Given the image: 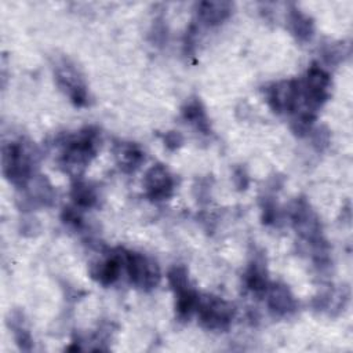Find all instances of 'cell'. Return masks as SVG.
<instances>
[{
    "mask_svg": "<svg viewBox=\"0 0 353 353\" xmlns=\"http://www.w3.org/2000/svg\"><path fill=\"white\" fill-rule=\"evenodd\" d=\"M73 199H74L76 204L80 207H91L95 203L97 196L88 185L77 183L73 188Z\"/></svg>",
    "mask_w": 353,
    "mask_h": 353,
    "instance_id": "cell-12",
    "label": "cell"
},
{
    "mask_svg": "<svg viewBox=\"0 0 353 353\" xmlns=\"http://www.w3.org/2000/svg\"><path fill=\"white\" fill-rule=\"evenodd\" d=\"M117 159L123 170L134 171L143 160V154L135 145H123L117 152Z\"/></svg>",
    "mask_w": 353,
    "mask_h": 353,
    "instance_id": "cell-11",
    "label": "cell"
},
{
    "mask_svg": "<svg viewBox=\"0 0 353 353\" xmlns=\"http://www.w3.org/2000/svg\"><path fill=\"white\" fill-rule=\"evenodd\" d=\"M168 279H170V283H171L172 288L175 290V292L188 288V274H186V270L183 268H181V266L176 268L175 266L168 273Z\"/></svg>",
    "mask_w": 353,
    "mask_h": 353,
    "instance_id": "cell-14",
    "label": "cell"
},
{
    "mask_svg": "<svg viewBox=\"0 0 353 353\" xmlns=\"http://www.w3.org/2000/svg\"><path fill=\"white\" fill-rule=\"evenodd\" d=\"M196 312L203 325L211 330L226 328L233 317L230 303L215 296H203L197 299Z\"/></svg>",
    "mask_w": 353,
    "mask_h": 353,
    "instance_id": "cell-2",
    "label": "cell"
},
{
    "mask_svg": "<svg viewBox=\"0 0 353 353\" xmlns=\"http://www.w3.org/2000/svg\"><path fill=\"white\" fill-rule=\"evenodd\" d=\"M269 307L277 314H288L295 309V301L290 290L281 284H273L268 290Z\"/></svg>",
    "mask_w": 353,
    "mask_h": 353,
    "instance_id": "cell-7",
    "label": "cell"
},
{
    "mask_svg": "<svg viewBox=\"0 0 353 353\" xmlns=\"http://www.w3.org/2000/svg\"><path fill=\"white\" fill-rule=\"evenodd\" d=\"M131 281L141 288H153L160 281V270L156 262L142 254L127 252L123 255Z\"/></svg>",
    "mask_w": 353,
    "mask_h": 353,
    "instance_id": "cell-3",
    "label": "cell"
},
{
    "mask_svg": "<svg viewBox=\"0 0 353 353\" xmlns=\"http://www.w3.org/2000/svg\"><path fill=\"white\" fill-rule=\"evenodd\" d=\"M57 80H58V84L62 87V90H65V92L70 97V99L76 105L85 103L87 101L85 87L72 65H69L68 62H63L61 66H58Z\"/></svg>",
    "mask_w": 353,
    "mask_h": 353,
    "instance_id": "cell-5",
    "label": "cell"
},
{
    "mask_svg": "<svg viewBox=\"0 0 353 353\" xmlns=\"http://www.w3.org/2000/svg\"><path fill=\"white\" fill-rule=\"evenodd\" d=\"M230 10H232L230 3L205 1L199 6V15L205 23L215 25L222 22L225 18H228L230 14Z\"/></svg>",
    "mask_w": 353,
    "mask_h": 353,
    "instance_id": "cell-9",
    "label": "cell"
},
{
    "mask_svg": "<svg viewBox=\"0 0 353 353\" xmlns=\"http://www.w3.org/2000/svg\"><path fill=\"white\" fill-rule=\"evenodd\" d=\"M123 263H124L123 255L121 256L112 255L106 261L99 262L98 265H95L92 268L91 273L102 284H112L114 280H117Z\"/></svg>",
    "mask_w": 353,
    "mask_h": 353,
    "instance_id": "cell-8",
    "label": "cell"
},
{
    "mask_svg": "<svg viewBox=\"0 0 353 353\" xmlns=\"http://www.w3.org/2000/svg\"><path fill=\"white\" fill-rule=\"evenodd\" d=\"M290 26L292 33L299 40H307L313 34V22L309 19L307 15L296 10L290 14Z\"/></svg>",
    "mask_w": 353,
    "mask_h": 353,
    "instance_id": "cell-10",
    "label": "cell"
},
{
    "mask_svg": "<svg viewBox=\"0 0 353 353\" xmlns=\"http://www.w3.org/2000/svg\"><path fill=\"white\" fill-rule=\"evenodd\" d=\"M32 153L18 142H12L3 150V171L14 183H25L32 172Z\"/></svg>",
    "mask_w": 353,
    "mask_h": 353,
    "instance_id": "cell-1",
    "label": "cell"
},
{
    "mask_svg": "<svg viewBox=\"0 0 353 353\" xmlns=\"http://www.w3.org/2000/svg\"><path fill=\"white\" fill-rule=\"evenodd\" d=\"M268 98L276 112H292L298 105L299 83L295 80L279 81L269 90Z\"/></svg>",
    "mask_w": 353,
    "mask_h": 353,
    "instance_id": "cell-4",
    "label": "cell"
},
{
    "mask_svg": "<svg viewBox=\"0 0 353 353\" xmlns=\"http://www.w3.org/2000/svg\"><path fill=\"white\" fill-rule=\"evenodd\" d=\"M183 114L188 120H190L192 123H196L197 127L203 128L207 125V120H205V114H204V110L201 109L200 106V102L194 101V102H190L188 105V108L183 110Z\"/></svg>",
    "mask_w": 353,
    "mask_h": 353,
    "instance_id": "cell-13",
    "label": "cell"
},
{
    "mask_svg": "<svg viewBox=\"0 0 353 353\" xmlns=\"http://www.w3.org/2000/svg\"><path fill=\"white\" fill-rule=\"evenodd\" d=\"M145 188L148 194L154 200L167 199L174 188V179L167 168L163 165L152 167L145 175Z\"/></svg>",
    "mask_w": 353,
    "mask_h": 353,
    "instance_id": "cell-6",
    "label": "cell"
}]
</instances>
